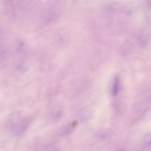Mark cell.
Returning a JSON list of instances; mask_svg holds the SVG:
<instances>
[{"label": "cell", "instance_id": "6da1fadb", "mask_svg": "<svg viewBox=\"0 0 151 151\" xmlns=\"http://www.w3.org/2000/svg\"><path fill=\"white\" fill-rule=\"evenodd\" d=\"M27 124L26 119L16 114L10 119L8 125L10 131H13L15 134H20L26 129Z\"/></svg>", "mask_w": 151, "mask_h": 151}, {"label": "cell", "instance_id": "7a4b0ae2", "mask_svg": "<svg viewBox=\"0 0 151 151\" xmlns=\"http://www.w3.org/2000/svg\"><path fill=\"white\" fill-rule=\"evenodd\" d=\"M142 151H151V132L145 136L140 145Z\"/></svg>", "mask_w": 151, "mask_h": 151}, {"label": "cell", "instance_id": "3957f363", "mask_svg": "<svg viewBox=\"0 0 151 151\" xmlns=\"http://www.w3.org/2000/svg\"><path fill=\"white\" fill-rule=\"evenodd\" d=\"M44 151H59L58 149H57L56 147H52V146H50V147H47V148L44 150Z\"/></svg>", "mask_w": 151, "mask_h": 151}]
</instances>
